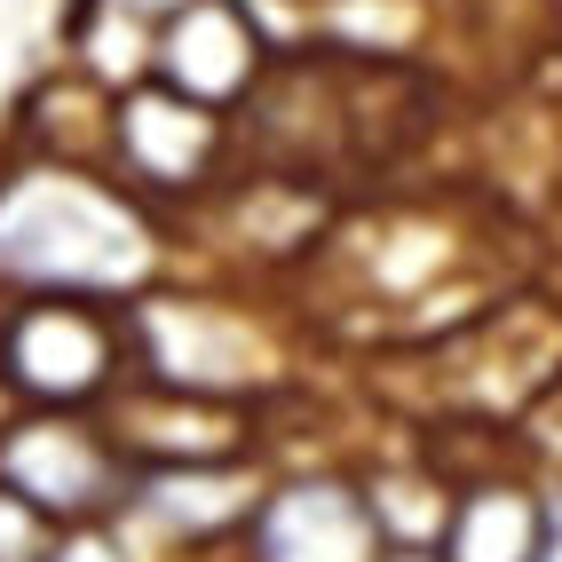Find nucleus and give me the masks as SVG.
Here are the masks:
<instances>
[{"mask_svg":"<svg viewBox=\"0 0 562 562\" xmlns=\"http://www.w3.org/2000/svg\"><path fill=\"white\" fill-rule=\"evenodd\" d=\"M396 562H420V554H396Z\"/></svg>","mask_w":562,"mask_h":562,"instance_id":"f257e3e1","label":"nucleus"}]
</instances>
